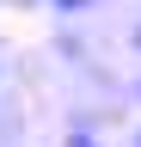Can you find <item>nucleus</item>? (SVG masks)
I'll use <instances>...</instances> for the list:
<instances>
[{"label":"nucleus","mask_w":141,"mask_h":147,"mask_svg":"<svg viewBox=\"0 0 141 147\" xmlns=\"http://www.w3.org/2000/svg\"><path fill=\"white\" fill-rule=\"evenodd\" d=\"M49 6H55V12H86L92 0H49Z\"/></svg>","instance_id":"f257e3e1"},{"label":"nucleus","mask_w":141,"mask_h":147,"mask_svg":"<svg viewBox=\"0 0 141 147\" xmlns=\"http://www.w3.org/2000/svg\"><path fill=\"white\" fill-rule=\"evenodd\" d=\"M135 49H141V25H135Z\"/></svg>","instance_id":"7ed1b4c3"},{"label":"nucleus","mask_w":141,"mask_h":147,"mask_svg":"<svg viewBox=\"0 0 141 147\" xmlns=\"http://www.w3.org/2000/svg\"><path fill=\"white\" fill-rule=\"evenodd\" d=\"M135 147H141V141H135Z\"/></svg>","instance_id":"20e7f679"},{"label":"nucleus","mask_w":141,"mask_h":147,"mask_svg":"<svg viewBox=\"0 0 141 147\" xmlns=\"http://www.w3.org/2000/svg\"><path fill=\"white\" fill-rule=\"evenodd\" d=\"M67 147H98V141H92V129H74V135H67Z\"/></svg>","instance_id":"f03ea898"}]
</instances>
